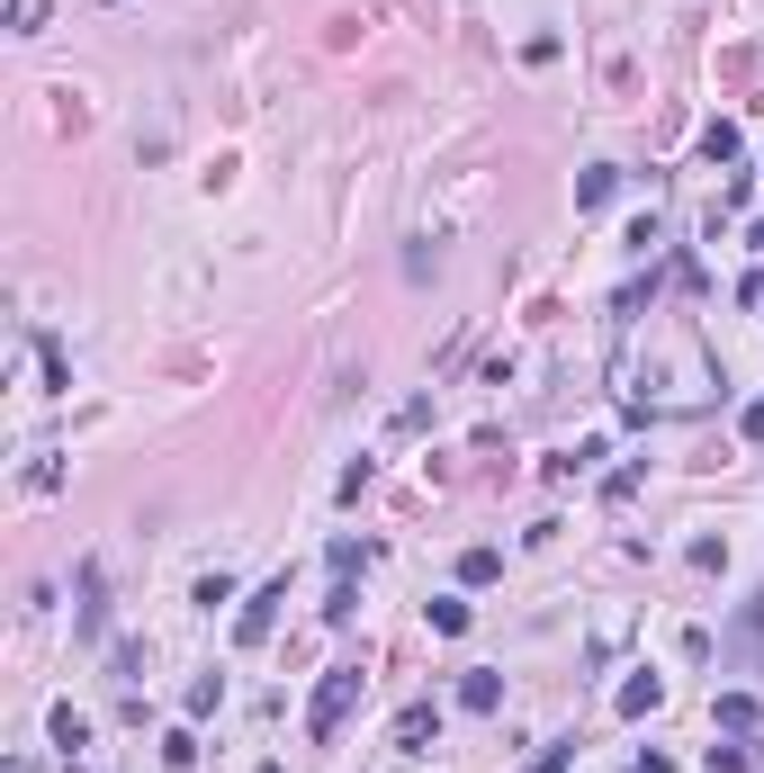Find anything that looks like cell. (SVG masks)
Listing matches in <instances>:
<instances>
[{"label": "cell", "mask_w": 764, "mask_h": 773, "mask_svg": "<svg viewBox=\"0 0 764 773\" xmlns=\"http://www.w3.org/2000/svg\"><path fill=\"white\" fill-rule=\"evenodd\" d=\"M459 701H468V711H495L504 683H495V675H468V683H459Z\"/></svg>", "instance_id": "9c48e42d"}, {"label": "cell", "mask_w": 764, "mask_h": 773, "mask_svg": "<svg viewBox=\"0 0 764 773\" xmlns=\"http://www.w3.org/2000/svg\"><path fill=\"white\" fill-rule=\"evenodd\" d=\"M746 441H764V396H755V405H746Z\"/></svg>", "instance_id": "4fadbf2b"}, {"label": "cell", "mask_w": 764, "mask_h": 773, "mask_svg": "<svg viewBox=\"0 0 764 773\" xmlns=\"http://www.w3.org/2000/svg\"><path fill=\"white\" fill-rule=\"evenodd\" d=\"M720 729H755V701L746 692H720Z\"/></svg>", "instance_id": "30bf717a"}, {"label": "cell", "mask_w": 764, "mask_h": 773, "mask_svg": "<svg viewBox=\"0 0 764 773\" xmlns=\"http://www.w3.org/2000/svg\"><path fill=\"white\" fill-rule=\"evenodd\" d=\"M611 189H620V171H611V163H594V171L576 180V207H611Z\"/></svg>", "instance_id": "ba28073f"}, {"label": "cell", "mask_w": 764, "mask_h": 773, "mask_svg": "<svg viewBox=\"0 0 764 773\" xmlns=\"http://www.w3.org/2000/svg\"><path fill=\"white\" fill-rule=\"evenodd\" d=\"M73 629H82V639H100V629H108V603H100V567H82V612H73Z\"/></svg>", "instance_id": "277c9868"}, {"label": "cell", "mask_w": 764, "mask_h": 773, "mask_svg": "<svg viewBox=\"0 0 764 773\" xmlns=\"http://www.w3.org/2000/svg\"><path fill=\"white\" fill-rule=\"evenodd\" d=\"M504 576V549H468L459 557V585H495Z\"/></svg>", "instance_id": "52a82bcc"}, {"label": "cell", "mask_w": 764, "mask_h": 773, "mask_svg": "<svg viewBox=\"0 0 764 773\" xmlns=\"http://www.w3.org/2000/svg\"><path fill=\"white\" fill-rule=\"evenodd\" d=\"M360 692H369V675L360 666H333L324 683H315V701H306V738L324 746V738H342V720L360 711Z\"/></svg>", "instance_id": "6da1fadb"}, {"label": "cell", "mask_w": 764, "mask_h": 773, "mask_svg": "<svg viewBox=\"0 0 764 773\" xmlns=\"http://www.w3.org/2000/svg\"><path fill=\"white\" fill-rule=\"evenodd\" d=\"M54 746H63V755H82V746H91V720L73 711V701H54Z\"/></svg>", "instance_id": "8992f818"}, {"label": "cell", "mask_w": 764, "mask_h": 773, "mask_svg": "<svg viewBox=\"0 0 764 773\" xmlns=\"http://www.w3.org/2000/svg\"><path fill=\"white\" fill-rule=\"evenodd\" d=\"M423 738H441V711H432V701H405V711H396V746L414 755Z\"/></svg>", "instance_id": "3957f363"}, {"label": "cell", "mask_w": 764, "mask_h": 773, "mask_svg": "<svg viewBox=\"0 0 764 773\" xmlns=\"http://www.w3.org/2000/svg\"><path fill=\"white\" fill-rule=\"evenodd\" d=\"M531 773H567V746H548V755H540V764H531Z\"/></svg>", "instance_id": "7c38bea8"}, {"label": "cell", "mask_w": 764, "mask_h": 773, "mask_svg": "<svg viewBox=\"0 0 764 773\" xmlns=\"http://www.w3.org/2000/svg\"><path fill=\"white\" fill-rule=\"evenodd\" d=\"M45 28V0H10V36H36Z\"/></svg>", "instance_id": "8fae6325"}, {"label": "cell", "mask_w": 764, "mask_h": 773, "mask_svg": "<svg viewBox=\"0 0 764 773\" xmlns=\"http://www.w3.org/2000/svg\"><path fill=\"white\" fill-rule=\"evenodd\" d=\"M657 701H666V683H657V675H630V683H620V720H639V711H657Z\"/></svg>", "instance_id": "5b68a950"}, {"label": "cell", "mask_w": 764, "mask_h": 773, "mask_svg": "<svg viewBox=\"0 0 764 773\" xmlns=\"http://www.w3.org/2000/svg\"><path fill=\"white\" fill-rule=\"evenodd\" d=\"M280 603H289V576H270V585H261V594L234 612V648H261L270 629H280Z\"/></svg>", "instance_id": "7a4b0ae2"}]
</instances>
